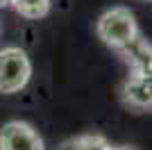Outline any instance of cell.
Returning <instances> with one entry per match:
<instances>
[{"label":"cell","mask_w":152,"mask_h":150,"mask_svg":"<svg viewBox=\"0 0 152 150\" xmlns=\"http://www.w3.org/2000/svg\"><path fill=\"white\" fill-rule=\"evenodd\" d=\"M9 2L25 18H43L50 12V0H9Z\"/></svg>","instance_id":"obj_6"},{"label":"cell","mask_w":152,"mask_h":150,"mask_svg":"<svg viewBox=\"0 0 152 150\" xmlns=\"http://www.w3.org/2000/svg\"><path fill=\"white\" fill-rule=\"evenodd\" d=\"M5 5H9V0H0V7H5Z\"/></svg>","instance_id":"obj_8"},{"label":"cell","mask_w":152,"mask_h":150,"mask_svg":"<svg viewBox=\"0 0 152 150\" xmlns=\"http://www.w3.org/2000/svg\"><path fill=\"white\" fill-rule=\"evenodd\" d=\"M32 75V64L25 50L5 48L0 50V93H18L25 89Z\"/></svg>","instance_id":"obj_2"},{"label":"cell","mask_w":152,"mask_h":150,"mask_svg":"<svg viewBox=\"0 0 152 150\" xmlns=\"http://www.w3.org/2000/svg\"><path fill=\"white\" fill-rule=\"evenodd\" d=\"M123 102L136 112H148L152 105V77L148 73H132L123 84Z\"/></svg>","instance_id":"obj_4"},{"label":"cell","mask_w":152,"mask_h":150,"mask_svg":"<svg viewBox=\"0 0 152 150\" xmlns=\"http://www.w3.org/2000/svg\"><path fill=\"white\" fill-rule=\"evenodd\" d=\"M118 52L125 57V62L132 66L134 73H148L150 75V41L145 37L139 34L127 46L118 48Z\"/></svg>","instance_id":"obj_5"},{"label":"cell","mask_w":152,"mask_h":150,"mask_svg":"<svg viewBox=\"0 0 152 150\" xmlns=\"http://www.w3.org/2000/svg\"><path fill=\"white\" fill-rule=\"evenodd\" d=\"M100 150H134V148H114V146H111V143H109V141H107V143L102 146Z\"/></svg>","instance_id":"obj_7"},{"label":"cell","mask_w":152,"mask_h":150,"mask_svg":"<svg viewBox=\"0 0 152 150\" xmlns=\"http://www.w3.org/2000/svg\"><path fill=\"white\" fill-rule=\"evenodd\" d=\"M95 32H98V37L102 39V43L111 46V48H116V50L127 46L132 39H136L141 34L134 14L129 12L127 7H111L109 12H104L100 18H98Z\"/></svg>","instance_id":"obj_1"},{"label":"cell","mask_w":152,"mask_h":150,"mask_svg":"<svg viewBox=\"0 0 152 150\" xmlns=\"http://www.w3.org/2000/svg\"><path fill=\"white\" fill-rule=\"evenodd\" d=\"M0 150H43V139L32 125L9 121L0 127Z\"/></svg>","instance_id":"obj_3"}]
</instances>
